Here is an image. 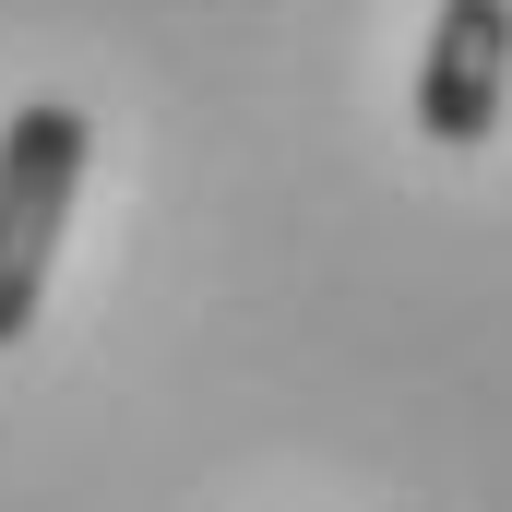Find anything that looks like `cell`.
<instances>
[{
    "label": "cell",
    "instance_id": "6da1fadb",
    "mask_svg": "<svg viewBox=\"0 0 512 512\" xmlns=\"http://www.w3.org/2000/svg\"><path fill=\"white\" fill-rule=\"evenodd\" d=\"M84 155H96V131H84V108H60V96H24L0 120V346L36 334L60 227L84 203Z\"/></svg>",
    "mask_w": 512,
    "mask_h": 512
},
{
    "label": "cell",
    "instance_id": "7a4b0ae2",
    "mask_svg": "<svg viewBox=\"0 0 512 512\" xmlns=\"http://www.w3.org/2000/svg\"><path fill=\"white\" fill-rule=\"evenodd\" d=\"M512 96V0H441L429 48H417V131L429 143H489Z\"/></svg>",
    "mask_w": 512,
    "mask_h": 512
}]
</instances>
